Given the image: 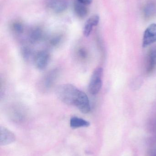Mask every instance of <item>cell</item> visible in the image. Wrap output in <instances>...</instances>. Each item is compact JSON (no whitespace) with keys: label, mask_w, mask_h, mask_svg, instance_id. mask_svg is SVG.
<instances>
[{"label":"cell","mask_w":156,"mask_h":156,"mask_svg":"<svg viewBox=\"0 0 156 156\" xmlns=\"http://www.w3.org/2000/svg\"><path fill=\"white\" fill-rule=\"evenodd\" d=\"M57 97L62 102L74 105L78 108L85 101L88 96L82 91L70 83L61 84L56 90Z\"/></svg>","instance_id":"obj_1"},{"label":"cell","mask_w":156,"mask_h":156,"mask_svg":"<svg viewBox=\"0 0 156 156\" xmlns=\"http://www.w3.org/2000/svg\"><path fill=\"white\" fill-rule=\"evenodd\" d=\"M103 69L102 68H96L93 73L89 85V90L91 94L95 95L100 90L102 86Z\"/></svg>","instance_id":"obj_2"},{"label":"cell","mask_w":156,"mask_h":156,"mask_svg":"<svg viewBox=\"0 0 156 156\" xmlns=\"http://www.w3.org/2000/svg\"><path fill=\"white\" fill-rule=\"evenodd\" d=\"M59 71L56 69L49 71L41 78L39 82L40 89L44 91H47L52 88L58 77Z\"/></svg>","instance_id":"obj_3"},{"label":"cell","mask_w":156,"mask_h":156,"mask_svg":"<svg viewBox=\"0 0 156 156\" xmlns=\"http://www.w3.org/2000/svg\"><path fill=\"white\" fill-rule=\"evenodd\" d=\"M50 55L46 51H41L37 53L34 57V62L36 67L38 70L45 69L50 60Z\"/></svg>","instance_id":"obj_4"},{"label":"cell","mask_w":156,"mask_h":156,"mask_svg":"<svg viewBox=\"0 0 156 156\" xmlns=\"http://www.w3.org/2000/svg\"><path fill=\"white\" fill-rule=\"evenodd\" d=\"M156 42V23L150 24L144 33L143 46L145 48Z\"/></svg>","instance_id":"obj_5"},{"label":"cell","mask_w":156,"mask_h":156,"mask_svg":"<svg viewBox=\"0 0 156 156\" xmlns=\"http://www.w3.org/2000/svg\"><path fill=\"white\" fill-rule=\"evenodd\" d=\"M16 136L13 133L5 127L0 128V144L7 145L15 141Z\"/></svg>","instance_id":"obj_6"},{"label":"cell","mask_w":156,"mask_h":156,"mask_svg":"<svg viewBox=\"0 0 156 156\" xmlns=\"http://www.w3.org/2000/svg\"><path fill=\"white\" fill-rule=\"evenodd\" d=\"M45 36V32L41 27H36L29 31L28 37L31 44H36L41 41Z\"/></svg>","instance_id":"obj_7"},{"label":"cell","mask_w":156,"mask_h":156,"mask_svg":"<svg viewBox=\"0 0 156 156\" xmlns=\"http://www.w3.org/2000/svg\"><path fill=\"white\" fill-rule=\"evenodd\" d=\"M100 17L98 15L95 14L91 16L87 20L84 25L83 34L86 37H88L90 35L93 27L98 25L100 22Z\"/></svg>","instance_id":"obj_8"},{"label":"cell","mask_w":156,"mask_h":156,"mask_svg":"<svg viewBox=\"0 0 156 156\" xmlns=\"http://www.w3.org/2000/svg\"><path fill=\"white\" fill-rule=\"evenodd\" d=\"M68 4L65 0H51L48 6L50 10L56 13H61L67 10Z\"/></svg>","instance_id":"obj_9"},{"label":"cell","mask_w":156,"mask_h":156,"mask_svg":"<svg viewBox=\"0 0 156 156\" xmlns=\"http://www.w3.org/2000/svg\"><path fill=\"white\" fill-rule=\"evenodd\" d=\"M73 9L76 15L80 18H85L88 14V8L87 5L74 0Z\"/></svg>","instance_id":"obj_10"},{"label":"cell","mask_w":156,"mask_h":156,"mask_svg":"<svg viewBox=\"0 0 156 156\" xmlns=\"http://www.w3.org/2000/svg\"><path fill=\"white\" fill-rule=\"evenodd\" d=\"M70 126L73 129L80 128V127H87L89 126V122L82 118L74 116L71 117L70 120Z\"/></svg>","instance_id":"obj_11"},{"label":"cell","mask_w":156,"mask_h":156,"mask_svg":"<svg viewBox=\"0 0 156 156\" xmlns=\"http://www.w3.org/2000/svg\"><path fill=\"white\" fill-rule=\"evenodd\" d=\"M148 70L151 71L156 66V46L152 48L148 56Z\"/></svg>","instance_id":"obj_12"},{"label":"cell","mask_w":156,"mask_h":156,"mask_svg":"<svg viewBox=\"0 0 156 156\" xmlns=\"http://www.w3.org/2000/svg\"><path fill=\"white\" fill-rule=\"evenodd\" d=\"M11 28L16 34H21L24 33V27L23 23L19 21H15L11 25Z\"/></svg>","instance_id":"obj_13"},{"label":"cell","mask_w":156,"mask_h":156,"mask_svg":"<svg viewBox=\"0 0 156 156\" xmlns=\"http://www.w3.org/2000/svg\"><path fill=\"white\" fill-rule=\"evenodd\" d=\"M62 36L61 35H55L51 37L49 39V44L51 46L57 47L61 44L62 40Z\"/></svg>","instance_id":"obj_14"},{"label":"cell","mask_w":156,"mask_h":156,"mask_svg":"<svg viewBox=\"0 0 156 156\" xmlns=\"http://www.w3.org/2000/svg\"><path fill=\"white\" fill-rule=\"evenodd\" d=\"M21 54L23 58L26 60L30 59L32 55L31 49L27 46H24L21 48Z\"/></svg>","instance_id":"obj_15"},{"label":"cell","mask_w":156,"mask_h":156,"mask_svg":"<svg viewBox=\"0 0 156 156\" xmlns=\"http://www.w3.org/2000/svg\"><path fill=\"white\" fill-rule=\"evenodd\" d=\"M79 56L80 57L82 58L85 59L87 57V52L84 48H80L78 52Z\"/></svg>","instance_id":"obj_16"},{"label":"cell","mask_w":156,"mask_h":156,"mask_svg":"<svg viewBox=\"0 0 156 156\" xmlns=\"http://www.w3.org/2000/svg\"><path fill=\"white\" fill-rule=\"evenodd\" d=\"M76 1L87 5L91 4L93 2V0H76Z\"/></svg>","instance_id":"obj_17"}]
</instances>
